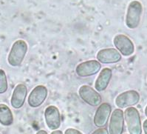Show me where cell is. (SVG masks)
<instances>
[{
  "mask_svg": "<svg viewBox=\"0 0 147 134\" xmlns=\"http://www.w3.org/2000/svg\"><path fill=\"white\" fill-rule=\"evenodd\" d=\"M143 14V5L138 0H132L127 7L125 24L129 29H136L139 26Z\"/></svg>",
  "mask_w": 147,
  "mask_h": 134,
  "instance_id": "6da1fadb",
  "label": "cell"
},
{
  "mask_svg": "<svg viewBox=\"0 0 147 134\" xmlns=\"http://www.w3.org/2000/svg\"><path fill=\"white\" fill-rule=\"evenodd\" d=\"M28 51V45L23 39H19L13 44L7 56L8 64L12 67L20 66L22 64Z\"/></svg>",
  "mask_w": 147,
  "mask_h": 134,
  "instance_id": "7a4b0ae2",
  "label": "cell"
},
{
  "mask_svg": "<svg viewBox=\"0 0 147 134\" xmlns=\"http://www.w3.org/2000/svg\"><path fill=\"white\" fill-rule=\"evenodd\" d=\"M123 114L128 132L130 134H141V118L138 110L133 106L128 107Z\"/></svg>",
  "mask_w": 147,
  "mask_h": 134,
  "instance_id": "3957f363",
  "label": "cell"
},
{
  "mask_svg": "<svg viewBox=\"0 0 147 134\" xmlns=\"http://www.w3.org/2000/svg\"><path fill=\"white\" fill-rule=\"evenodd\" d=\"M140 93L135 90H129L121 93L115 98V104L118 108L123 109L134 106L140 102Z\"/></svg>",
  "mask_w": 147,
  "mask_h": 134,
  "instance_id": "277c9868",
  "label": "cell"
},
{
  "mask_svg": "<svg viewBox=\"0 0 147 134\" xmlns=\"http://www.w3.org/2000/svg\"><path fill=\"white\" fill-rule=\"evenodd\" d=\"M78 95L85 103L92 107H98L102 100L100 93L96 90L87 85H84L79 87Z\"/></svg>",
  "mask_w": 147,
  "mask_h": 134,
  "instance_id": "5b68a950",
  "label": "cell"
},
{
  "mask_svg": "<svg viewBox=\"0 0 147 134\" xmlns=\"http://www.w3.org/2000/svg\"><path fill=\"white\" fill-rule=\"evenodd\" d=\"M113 45L123 56H130L135 53V45L131 39L124 34H118L113 39Z\"/></svg>",
  "mask_w": 147,
  "mask_h": 134,
  "instance_id": "8992f818",
  "label": "cell"
},
{
  "mask_svg": "<svg viewBox=\"0 0 147 134\" xmlns=\"http://www.w3.org/2000/svg\"><path fill=\"white\" fill-rule=\"evenodd\" d=\"M101 64L98 60H87L77 65L76 73L79 77L86 78L97 74L100 70Z\"/></svg>",
  "mask_w": 147,
  "mask_h": 134,
  "instance_id": "52a82bcc",
  "label": "cell"
},
{
  "mask_svg": "<svg viewBox=\"0 0 147 134\" xmlns=\"http://www.w3.org/2000/svg\"><path fill=\"white\" fill-rule=\"evenodd\" d=\"M47 95H48V90L46 86L42 85H37L32 90L28 96V105L33 108H38L45 102Z\"/></svg>",
  "mask_w": 147,
  "mask_h": 134,
  "instance_id": "ba28073f",
  "label": "cell"
},
{
  "mask_svg": "<svg viewBox=\"0 0 147 134\" xmlns=\"http://www.w3.org/2000/svg\"><path fill=\"white\" fill-rule=\"evenodd\" d=\"M124 128V114L121 108L115 109L112 113L109 124V133L121 134Z\"/></svg>",
  "mask_w": 147,
  "mask_h": 134,
  "instance_id": "9c48e42d",
  "label": "cell"
},
{
  "mask_svg": "<svg viewBox=\"0 0 147 134\" xmlns=\"http://www.w3.org/2000/svg\"><path fill=\"white\" fill-rule=\"evenodd\" d=\"M45 123L51 131L57 130L61 125V113L59 108L54 105H50L45 110Z\"/></svg>",
  "mask_w": 147,
  "mask_h": 134,
  "instance_id": "30bf717a",
  "label": "cell"
},
{
  "mask_svg": "<svg viewBox=\"0 0 147 134\" xmlns=\"http://www.w3.org/2000/svg\"><path fill=\"white\" fill-rule=\"evenodd\" d=\"M111 112L112 107L110 104L107 102L100 103L94 116L93 122L95 126L97 127H104L107 124Z\"/></svg>",
  "mask_w": 147,
  "mask_h": 134,
  "instance_id": "8fae6325",
  "label": "cell"
},
{
  "mask_svg": "<svg viewBox=\"0 0 147 134\" xmlns=\"http://www.w3.org/2000/svg\"><path fill=\"white\" fill-rule=\"evenodd\" d=\"M96 59L102 64H115L121 62L122 56L116 48H104L97 53Z\"/></svg>",
  "mask_w": 147,
  "mask_h": 134,
  "instance_id": "7c38bea8",
  "label": "cell"
},
{
  "mask_svg": "<svg viewBox=\"0 0 147 134\" xmlns=\"http://www.w3.org/2000/svg\"><path fill=\"white\" fill-rule=\"evenodd\" d=\"M28 95V87L24 84H18L15 87L11 99V106L14 109H20L23 107Z\"/></svg>",
  "mask_w": 147,
  "mask_h": 134,
  "instance_id": "4fadbf2b",
  "label": "cell"
},
{
  "mask_svg": "<svg viewBox=\"0 0 147 134\" xmlns=\"http://www.w3.org/2000/svg\"><path fill=\"white\" fill-rule=\"evenodd\" d=\"M113 76V71L110 68H104L100 70L98 76L95 82V88L98 92H102L107 88Z\"/></svg>",
  "mask_w": 147,
  "mask_h": 134,
  "instance_id": "5bb4252c",
  "label": "cell"
},
{
  "mask_svg": "<svg viewBox=\"0 0 147 134\" xmlns=\"http://www.w3.org/2000/svg\"><path fill=\"white\" fill-rule=\"evenodd\" d=\"M13 123V115L7 105L0 104V124L4 126H11Z\"/></svg>",
  "mask_w": 147,
  "mask_h": 134,
  "instance_id": "9a60e30c",
  "label": "cell"
},
{
  "mask_svg": "<svg viewBox=\"0 0 147 134\" xmlns=\"http://www.w3.org/2000/svg\"><path fill=\"white\" fill-rule=\"evenodd\" d=\"M8 83L5 70L0 69V94H3L7 91Z\"/></svg>",
  "mask_w": 147,
  "mask_h": 134,
  "instance_id": "2e32d148",
  "label": "cell"
},
{
  "mask_svg": "<svg viewBox=\"0 0 147 134\" xmlns=\"http://www.w3.org/2000/svg\"><path fill=\"white\" fill-rule=\"evenodd\" d=\"M64 133L65 134H82L83 133L81 132V131H78V130H77V129L70 127V128L67 129V130L65 131V132H64Z\"/></svg>",
  "mask_w": 147,
  "mask_h": 134,
  "instance_id": "e0dca14e",
  "label": "cell"
},
{
  "mask_svg": "<svg viewBox=\"0 0 147 134\" xmlns=\"http://www.w3.org/2000/svg\"><path fill=\"white\" fill-rule=\"evenodd\" d=\"M93 134H108L109 133V131H107V130L104 127H98V129H96L95 131L92 132Z\"/></svg>",
  "mask_w": 147,
  "mask_h": 134,
  "instance_id": "ac0fdd59",
  "label": "cell"
},
{
  "mask_svg": "<svg viewBox=\"0 0 147 134\" xmlns=\"http://www.w3.org/2000/svg\"><path fill=\"white\" fill-rule=\"evenodd\" d=\"M143 130L145 134H147V119H146L143 123Z\"/></svg>",
  "mask_w": 147,
  "mask_h": 134,
  "instance_id": "d6986e66",
  "label": "cell"
},
{
  "mask_svg": "<svg viewBox=\"0 0 147 134\" xmlns=\"http://www.w3.org/2000/svg\"><path fill=\"white\" fill-rule=\"evenodd\" d=\"M51 133L52 134H62L63 133V132L61 131H58V129L57 130H54L53 131H52V132H51Z\"/></svg>",
  "mask_w": 147,
  "mask_h": 134,
  "instance_id": "ffe728a7",
  "label": "cell"
},
{
  "mask_svg": "<svg viewBox=\"0 0 147 134\" xmlns=\"http://www.w3.org/2000/svg\"><path fill=\"white\" fill-rule=\"evenodd\" d=\"M37 134H47L48 133L47 132V131H44V130H40V131H37L36 132Z\"/></svg>",
  "mask_w": 147,
  "mask_h": 134,
  "instance_id": "44dd1931",
  "label": "cell"
},
{
  "mask_svg": "<svg viewBox=\"0 0 147 134\" xmlns=\"http://www.w3.org/2000/svg\"><path fill=\"white\" fill-rule=\"evenodd\" d=\"M144 113H145V116L147 117V106L145 108V110H144Z\"/></svg>",
  "mask_w": 147,
  "mask_h": 134,
  "instance_id": "7402d4cb",
  "label": "cell"
}]
</instances>
